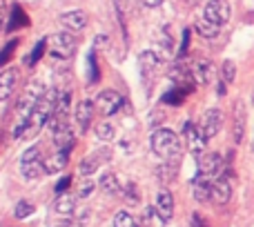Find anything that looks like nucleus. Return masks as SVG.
I'll return each instance as SVG.
<instances>
[{
	"label": "nucleus",
	"mask_w": 254,
	"mask_h": 227,
	"mask_svg": "<svg viewBox=\"0 0 254 227\" xmlns=\"http://www.w3.org/2000/svg\"><path fill=\"white\" fill-rule=\"evenodd\" d=\"M45 94V87L40 83H31L29 87L22 92V96L18 98V105H16V125L11 129V136L16 140L27 138L29 136V122L31 116H34L36 107H38L40 98Z\"/></svg>",
	"instance_id": "f257e3e1"
},
{
	"label": "nucleus",
	"mask_w": 254,
	"mask_h": 227,
	"mask_svg": "<svg viewBox=\"0 0 254 227\" xmlns=\"http://www.w3.org/2000/svg\"><path fill=\"white\" fill-rule=\"evenodd\" d=\"M149 145H152V152L156 154L165 165L179 167L181 158H183V143H181L176 131L167 129V127H158V129L152 131Z\"/></svg>",
	"instance_id": "f03ea898"
},
{
	"label": "nucleus",
	"mask_w": 254,
	"mask_h": 227,
	"mask_svg": "<svg viewBox=\"0 0 254 227\" xmlns=\"http://www.w3.org/2000/svg\"><path fill=\"white\" fill-rule=\"evenodd\" d=\"M47 125H49V134H52L54 145H56L58 149H63V152H71L76 145V136H74V131H71L69 122H67V116L54 114Z\"/></svg>",
	"instance_id": "7ed1b4c3"
},
{
	"label": "nucleus",
	"mask_w": 254,
	"mask_h": 227,
	"mask_svg": "<svg viewBox=\"0 0 254 227\" xmlns=\"http://www.w3.org/2000/svg\"><path fill=\"white\" fill-rule=\"evenodd\" d=\"M54 114H56V89H49V92L43 94V98H40V103H38V107H36L34 116H31L29 136L38 134V131L43 129L49 120H52Z\"/></svg>",
	"instance_id": "20e7f679"
},
{
	"label": "nucleus",
	"mask_w": 254,
	"mask_h": 227,
	"mask_svg": "<svg viewBox=\"0 0 254 227\" xmlns=\"http://www.w3.org/2000/svg\"><path fill=\"white\" fill-rule=\"evenodd\" d=\"M47 49H49V56L52 58H56V60H67V58H71L76 52V36L69 34V31L52 34L47 38Z\"/></svg>",
	"instance_id": "39448f33"
},
{
	"label": "nucleus",
	"mask_w": 254,
	"mask_h": 227,
	"mask_svg": "<svg viewBox=\"0 0 254 227\" xmlns=\"http://www.w3.org/2000/svg\"><path fill=\"white\" fill-rule=\"evenodd\" d=\"M20 174L25 180H36L45 174V158L40 147H29L20 158Z\"/></svg>",
	"instance_id": "423d86ee"
},
{
	"label": "nucleus",
	"mask_w": 254,
	"mask_h": 227,
	"mask_svg": "<svg viewBox=\"0 0 254 227\" xmlns=\"http://www.w3.org/2000/svg\"><path fill=\"white\" fill-rule=\"evenodd\" d=\"M183 136H185V143H188V149L192 152V156L201 158L207 147V136L203 134L201 125H194L192 120H188L183 125Z\"/></svg>",
	"instance_id": "0eeeda50"
},
{
	"label": "nucleus",
	"mask_w": 254,
	"mask_h": 227,
	"mask_svg": "<svg viewBox=\"0 0 254 227\" xmlns=\"http://www.w3.org/2000/svg\"><path fill=\"white\" fill-rule=\"evenodd\" d=\"M94 105L103 116H116L121 112V107H123V96L119 92H114V89H103V92L96 94Z\"/></svg>",
	"instance_id": "6e6552de"
},
{
	"label": "nucleus",
	"mask_w": 254,
	"mask_h": 227,
	"mask_svg": "<svg viewBox=\"0 0 254 227\" xmlns=\"http://www.w3.org/2000/svg\"><path fill=\"white\" fill-rule=\"evenodd\" d=\"M230 16H232V9L225 0H207L205 7H203V18H207L219 27H223L230 20Z\"/></svg>",
	"instance_id": "1a4fd4ad"
},
{
	"label": "nucleus",
	"mask_w": 254,
	"mask_h": 227,
	"mask_svg": "<svg viewBox=\"0 0 254 227\" xmlns=\"http://www.w3.org/2000/svg\"><path fill=\"white\" fill-rule=\"evenodd\" d=\"M198 171H203V174L210 176V178H219V176L225 174V163L216 152L203 154V156L198 158Z\"/></svg>",
	"instance_id": "9d476101"
},
{
	"label": "nucleus",
	"mask_w": 254,
	"mask_h": 227,
	"mask_svg": "<svg viewBox=\"0 0 254 227\" xmlns=\"http://www.w3.org/2000/svg\"><path fill=\"white\" fill-rule=\"evenodd\" d=\"M190 69H192V78L196 85H210L214 78V65L207 58H196V60L190 62Z\"/></svg>",
	"instance_id": "9b49d317"
},
{
	"label": "nucleus",
	"mask_w": 254,
	"mask_h": 227,
	"mask_svg": "<svg viewBox=\"0 0 254 227\" xmlns=\"http://www.w3.org/2000/svg\"><path fill=\"white\" fill-rule=\"evenodd\" d=\"M112 158V152L110 149H98V152H94V154H89L87 158H83L80 161V165H78V171H80V176H92L94 171L98 170V167H103V163H107Z\"/></svg>",
	"instance_id": "f8f14e48"
},
{
	"label": "nucleus",
	"mask_w": 254,
	"mask_h": 227,
	"mask_svg": "<svg viewBox=\"0 0 254 227\" xmlns=\"http://www.w3.org/2000/svg\"><path fill=\"white\" fill-rule=\"evenodd\" d=\"M221 125H223V112L219 110V107H212V110H207L203 114L201 118V129L203 134L207 136V140L214 138L216 134L221 131Z\"/></svg>",
	"instance_id": "ddd939ff"
},
{
	"label": "nucleus",
	"mask_w": 254,
	"mask_h": 227,
	"mask_svg": "<svg viewBox=\"0 0 254 227\" xmlns=\"http://www.w3.org/2000/svg\"><path fill=\"white\" fill-rule=\"evenodd\" d=\"M61 25L65 27V31L69 34H80L87 27V13L80 9H71V11L61 13Z\"/></svg>",
	"instance_id": "4468645a"
},
{
	"label": "nucleus",
	"mask_w": 254,
	"mask_h": 227,
	"mask_svg": "<svg viewBox=\"0 0 254 227\" xmlns=\"http://www.w3.org/2000/svg\"><path fill=\"white\" fill-rule=\"evenodd\" d=\"M212 187H214V178L205 176L203 171H196L192 178V194L198 203H207L212 198Z\"/></svg>",
	"instance_id": "2eb2a0df"
},
{
	"label": "nucleus",
	"mask_w": 254,
	"mask_h": 227,
	"mask_svg": "<svg viewBox=\"0 0 254 227\" xmlns=\"http://www.w3.org/2000/svg\"><path fill=\"white\" fill-rule=\"evenodd\" d=\"M18 78H20V71L13 69V67L0 69V103H4V101L11 98L13 87L18 85Z\"/></svg>",
	"instance_id": "dca6fc26"
},
{
	"label": "nucleus",
	"mask_w": 254,
	"mask_h": 227,
	"mask_svg": "<svg viewBox=\"0 0 254 227\" xmlns=\"http://www.w3.org/2000/svg\"><path fill=\"white\" fill-rule=\"evenodd\" d=\"M94 112H96V105L94 101H80L74 110V116H76V125H78L80 131H87L92 127V120H94Z\"/></svg>",
	"instance_id": "f3484780"
},
{
	"label": "nucleus",
	"mask_w": 254,
	"mask_h": 227,
	"mask_svg": "<svg viewBox=\"0 0 254 227\" xmlns=\"http://www.w3.org/2000/svg\"><path fill=\"white\" fill-rule=\"evenodd\" d=\"M154 210H156L158 219H161L163 223H167V221L174 216V196L170 194V189H161V192H158Z\"/></svg>",
	"instance_id": "a211bd4d"
},
{
	"label": "nucleus",
	"mask_w": 254,
	"mask_h": 227,
	"mask_svg": "<svg viewBox=\"0 0 254 227\" xmlns=\"http://www.w3.org/2000/svg\"><path fill=\"white\" fill-rule=\"evenodd\" d=\"M158 65H161V56H158L156 52H152V49H145V52H140V56H138V69H140V76H143L145 80L152 78V74L158 69Z\"/></svg>",
	"instance_id": "6ab92c4d"
},
{
	"label": "nucleus",
	"mask_w": 254,
	"mask_h": 227,
	"mask_svg": "<svg viewBox=\"0 0 254 227\" xmlns=\"http://www.w3.org/2000/svg\"><path fill=\"white\" fill-rule=\"evenodd\" d=\"M230 198H232V183H230L228 176H219V178H214V187H212V201L216 203V205H225V203H230Z\"/></svg>",
	"instance_id": "aec40b11"
},
{
	"label": "nucleus",
	"mask_w": 254,
	"mask_h": 227,
	"mask_svg": "<svg viewBox=\"0 0 254 227\" xmlns=\"http://www.w3.org/2000/svg\"><path fill=\"white\" fill-rule=\"evenodd\" d=\"M67 163H69V152L58 149V152H54L49 158H45V174H49V176L61 174L67 167Z\"/></svg>",
	"instance_id": "412c9836"
},
{
	"label": "nucleus",
	"mask_w": 254,
	"mask_h": 227,
	"mask_svg": "<svg viewBox=\"0 0 254 227\" xmlns=\"http://www.w3.org/2000/svg\"><path fill=\"white\" fill-rule=\"evenodd\" d=\"M243 134H246V107H243L241 101H237V105H234V125H232L234 143H241Z\"/></svg>",
	"instance_id": "4be33fe9"
},
{
	"label": "nucleus",
	"mask_w": 254,
	"mask_h": 227,
	"mask_svg": "<svg viewBox=\"0 0 254 227\" xmlns=\"http://www.w3.org/2000/svg\"><path fill=\"white\" fill-rule=\"evenodd\" d=\"M29 25V16L25 13V9L20 4H13L11 7V16H9V22L4 29L7 31H13V29H22V27Z\"/></svg>",
	"instance_id": "5701e85b"
},
{
	"label": "nucleus",
	"mask_w": 254,
	"mask_h": 227,
	"mask_svg": "<svg viewBox=\"0 0 254 227\" xmlns=\"http://www.w3.org/2000/svg\"><path fill=\"white\" fill-rule=\"evenodd\" d=\"M194 87H185V85H174V89H170V92L163 94V103H167V105H181V103L185 101V98L192 94Z\"/></svg>",
	"instance_id": "b1692460"
},
{
	"label": "nucleus",
	"mask_w": 254,
	"mask_h": 227,
	"mask_svg": "<svg viewBox=\"0 0 254 227\" xmlns=\"http://www.w3.org/2000/svg\"><path fill=\"white\" fill-rule=\"evenodd\" d=\"M54 210L61 216H69L76 212V196H69V194H58L56 203H54Z\"/></svg>",
	"instance_id": "393cba45"
},
{
	"label": "nucleus",
	"mask_w": 254,
	"mask_h": 227,
	"mask_svg": "<svg viewBox=\"0 0 254 227\" xmlns=\"http://www.w3.org/2000/svg\"><path fill=\"white\" fill-rule=\"evenodd\" d=\"M98 187H101L103 194H107V196H116V194L123 189L121 187V183H119V178H116V174H112V171H105V174L101 176Z\"/></svg>",
	"instance_id": "a878e982"
},
{
	"label": "nucleus",
	"mask_w": 254,
	"mask_h": 227,
	"mask_svg": "<svg viewBox=\"0 0 254 227\" xmlns=\"http://www.w3.org/2000/svg\"><path fill=\"white\" fill-rule=\"evenodd\" d=\"M194 29H196V34L201 36V38H207V40L216 38V36L221 34V27L214 25V22H210L207 18H198L196 25H194Z\"/></svg>",
	"instance_id": "bb28decb"
},
{
	"label": "nucleus",
	"mask_w": 254,
	"mask_h": 227,
	"mask_svg": "<svg viewBox=\"0 0 254 227\" xmlns=\"http://www.w3.org/2000/svg\"><path fill=\"white\" fill-rule=\"evenodd\" d=\"M45 49H47V38H43V40H38V43H36V47L31 49V54L25 58V65L27 67H36L40 62V58H43Z\"/></svg>",
	"instance_id": "cd10ccee"
},
{
	"label": "nucleus",
	"mask_w": 254,
	"mask_h": 227,
	"mask_svg": "<svg viewBox=\"0 0 254 227\" xmlns=\"http://www.w3.org/2000/svg\"><path fill=\"white\" fill-rule=\"evenodd\" d=\"M69 103H71L69 89H56V114H63V116H67Z\"/></svg>",
	"instance_id": "c85d7f7f"
},
{
	"label": "nucleus",
	"mask_w": 254,
	"mask_h": 227,
	"mask_svg": "<svg viewBox=\"0 0 254 227\" xmlns=\"http://www.w3.org/2000/svg\"><path fill=\"white\" fill-rule=\"evenodd\" d=\"M87 78L89 83H98V78H101V69H98V60H96V52H89L87 56Z\"/></svg>",
	"instance_id": "c756f323"
},
{
	"label": "nucleus",
	"mask_w": 254,
	"mask_h": 227,
	"mask_svg": "<svg viewBox=\"0 0 254 227\" xmlns=\"http://www.w3.org/2000/svg\"><path fill=\"white\" fill-rule=\"evenodd\" d=\"M121 194H123L127 205H138L140 203V192H138V187H136L134 183H127L125 187L121 189Z\"/></svg>",
	"instance_id": "7c9ffc66"
},
{
	"label": "nucleus",
	"mask_w": 254,
	"mask_h": 227,
	"mask_svg": "<svg viewBox=\"0 0 254 227\" xmlns=\"http://www.w3.org/2000/svg\"><path fill=\"white\" fill-rule=\"evenodd\" d=\"M34 203L31 201H27V198H22V201H18L16 203V210H13V216H16L18 221H22V219H27V216H31L34 214Z\"/></svg>",
	"instance_id": "2f4dec72"
},
{
	"label": "nucleus",
	"mask_w": 254,
	"mask_h": 227,
	"mask_svg": "<svg viewBox=\"0 0 254 227\" xmlns=\"http://www.w3.org/2000/svg\"><path fill=\"white\" fill-rule=\"evenodd\" d=\"M234 78H237V65H234V60H225L221 65V80L225 85H232Z\"/></svg>",
	"instance_id": "473e14b6"
},
{
	"label": "nucleus",
	"mask_w": 254,
	"mask_h": 227,
	"mask_svg": "<svg viewBox=\"0 0 254 227\" xmlns=\"http://www.w3.org/2000/svg\"><path fill=\"white\" fill-rule=\"evenodd\" d=\"M112 223H114V227H140L138 223H136L134 216H131L129 212H125V210L123 212H116Z\"/></svg>",
	"instance_id": "72a5a7b5"
},
{
	"label": "nucleus",
	"mask_w": 254,
	"mask_h": 227,
	"mask_svg": "<svg viewBox=\"0 0 254 227\" xmlns=\"http://www.w3.org/2000/svg\"><path fill=\"white\" fill-rule=\"evenodd\" d=\"M18 43H20V40H18V38H13V40H9V43L4 45L2 49H0V69H2V67L7 65L9 60H11V56H13V52H16Z\"/></svg>",
	"instance_id": "f704fd0d"
},
{
	"label": "nucleus",
	"mask_w": 254,
	"mask_h": 227,
	"mask_svg": "<svg viewBox=\"0 0 254 227\" xmlns=\"http://www.w3.org/2000/svg\"><path fill=\"white\" fill-rule=\"evenodd\" d=\"M96 138L103 140V143L112 140V138H114V127H112L110 122H101V125L96 127Z\"/></svg>",
	"instance_id": "c9c22d12"
},
{
	"label": "nucleus",
	"mask_w": 254,
	"mask_h": 227,
	"mask_svg": "<svg viewBox=\"0 0 254 227\" xmlns=\"http://www.w3.org/2000/svg\"><path fill=\"white\" fill-rule=\"evenodd\" d=\"M161 47H163V54H165V56H170L172 49H174V40L170 38L167 29H163V31H161Z\"/></svg>",
	"instance_id": "e433bc0d"
},
{
	"label": "nucleus",
	"mask_w": 254,
	"mask_h": 227,
	"mask_svg": "<svg viewBox=\"0 0 254 227\" xmlns=\"http://www.w3.org/2000/svg\"><path fill=\"white\" fill-rule=\"evenodd\" d=\"M92 192H94V183L85 178L83 183L78 185V192H76V196H78V198H89V196H92Z\"/></svg>",
	"instance_id": "4c0bfd02"
},
{
	"label": "nucleus",
	"mask_w": 254,
	"mask_h": 227,
	"mask_svg": "<svg viewBox=\"0 0 254 227\" xmlns=\"http://www.w3.org/2000/svg\"><path fill=\"white\" fill-rule=\"evenodd\" d=\"M74 214H76V223H78V225H87V223H89V216H92V212L85 207V210H76Z\"/></svg>",
	"instance_id": "58836bf2"
},
{
	"label": "nucleus",
	"mask_w": 254,
	"mask_h": 227,
	"mask_svg": "<svg viewBox=\"0 0 254 227\" xmlns=\"http://www.w3.org/2000/svg\"><path fill=\"white\" fill-rule=\"evenodd\" d=\"M190 47V29H183V40H181V49H179V58H185Z\"/></svg>",
	"instance_id": "ea45409f"
},
{
	"label": "nucleus",
	"mask_w": 254,
	"mask_h": 227,
	"mask_svg": "<svg viewBox=\"0 0 254 227\" xmlns=\"http://www.w3.org/2000/svg\"><path fill=\"white\" fill-rule=\"evenodd\" d=\"M94 47H96V49H107V47H110V36H107V34H98L96 36V38H94Z\"/></svg>",
	"instance_id": "a19ab883"
},
{
	"label": "nucleus",
	"mask_w": 254,
	"mask_h": 227,
	"mask_svg": "<svg viewBox=\"0 0 254 227\" xmlns=\"http://www.w3.org/2000/svg\"><path fill=\"white\" fill-rule=\"evenodd\" d=\"M69 183H71V176H63V178L58 180V185H56V192L58 194H65L67 187H69Z\"/></svg>",
	"instance_id": "79ce46f5"
},
{
	"label": "nucleus",
	"mask_w": 254,
	"mask_h": 227,
	"mask_svg": "<svg viewBox=\"0 0 254 227\" xmlns=\"http://www.w3.org/2000/svg\"><path fill=\"white\" fill-rule=\"evenodd\" d=\"M190 227H207L205 219L201 214H192V221H190Z\"/></svg>",
	"instance_id": "37998d69"
},
{
	"label": "nucleus",
	"mask_w": 254,
	"mask_h": 227,
	"mask_svg": "<svg viewBox=\"0 0 254 227\" xmlns=\"http://www.w3.org/2000/svg\"><path fill=\"white\" fill-rule=\"evenodd\" d=\"M4 16H7V0H0V31L4 25Z\"/></svg>",
	"instance_id": "c03bdc74"
},
{
	"label": "nucleus",
	"mask_w": 254,
	"mask_h": 227,
	"mask_svg": "<svg viewBox=\"0 0 254 227\" xmlns=\"http://www.w3.org/2000/svg\"><path fill=\"white\" fill-rule=\"evenodd\" d=\"M140 2H143V7H147V9H156L163 4V0H140Z\"/></svg>",
	"instance_id": "a18cd8bd"
},
{
	"label": "nucleus",
	"mask_w": 254,
	"mask_h": 227,
	"mask_svg": "<svg viewBox=\"0 0 254 227\" xmlns=\"http://www.w3.org/2000/svg\"><path fill=\"white\" fill-rule=\"evenodd\" d=\"M52 227H74L69 223V221H63V223H58V225H52Z\"/></svg>",
	"instance_id": "49530a36"
},
{
	"label": "nucleus",
	"mask_w": 254,
	"mask_h": 227,
	"mask_svg": "<svg viewBox=\"0 0 254 227\" xmlns=\"http://www.w3.org/2000/svg\"><path fill=\"white\" fill-rule=\"evenodd\" d=\"M252 103H254V92H252Z\"/></svg>",
	"instance_id": "de8ad7c7"
}]
</instances>
